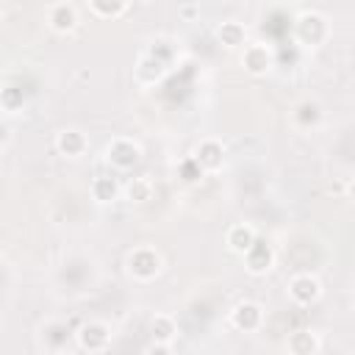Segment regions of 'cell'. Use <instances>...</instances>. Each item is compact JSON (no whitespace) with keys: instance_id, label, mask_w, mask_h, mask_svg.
Returning <instances> with one entry per match:
<instances>
[{"instance_id":"4","label":"cell","mask_w":355,"mask_h":355,"mask_svg":"<svg viewBox=\"0 0 355 355\" xmlns=\"http://www.w3.org/2000/svg\"><path fill=\"white\" fill-rule=\"evenodd\" d=\"M272 261H275V252L263 239H255L252 247L244 252V263L250 275H266L272 269Z\"/></svg>"},{"instance_id":"18","label":"cell","mask_w":355,"mask_h":355,"mask_svg":"<svg viewBox=\"0 0 355 355\" xmlns=\"http://www.w3.org/2000/svg\"><path fill=\"white\" fill-rule=\"evenodd\" d=\"M128 197H130L133 202H147V200H153V183H150L147 178H133L130 186H128Z\"/></svg>"},{"instance_id":"3","label":"cell","mask_w":355,"mask_h":355,"mask_svg":"<svg viewBox=\"0 0 355 355\" xmlns=\"http://www.w3.org/2000/svg\"><path fill=\"white\" fill-rule=\"evenodd\" d=\"M322 294V286L313 275H297L288 280V297L297 302V305H311L316 302Z\"/></svg>"},{"instance_id":"8","label":"cell","mask_w":355,"mask_h":355,"mask_svg":"<svg viewBox=\"0 0 355 355\" xmlns=\"http://www.w3.org/2000/svg\"><path fill=\"white\" fill-rule=\"evenodd\" d=\"M261 319H263V311L255 302H239L233 308V324L239 330H247V333L250 330H258L261 327Z\"/></svg>"},{"instance_id":"19","label":"cell","mask_w":355,"mask_h":355,"mask_svg":"<svg viewBox=\"0 0 355 355\" xmlns=\"http://www.w3.org/2000/svg\"><path fill=\"white\" fill-rule=\"evenodd\" d=\"M0 103H3V108L17 111V108H22L25 94H22V89H19V86H6V89L0 92Z\"/></svg>"},{"instance_id":"23","label":"cell","mask_w":355,"mask_h":355,"mask_svg":"<svg viewBox=\"0 0 355 355\" xmlns=\"http://www.w3.org/2000/svg\"><path fill=\"white\" fill-rule=\"evenodd\" d=\"M144 355H172V349H169L166 344H153V347H150Z\"/></svg>"},{"instance_id":"6","label":"cell","mask_w":355,"mask_h":355,"mask_svg":"<svg viewBox=\"0 0 355 355\" xmlns=\"http://www.w3.org/2000/svg\"><path fill=\"white\" fill-rule=\"evenodd\" d=\"M327 36V25H324V17L319 14H302L300 22H297V39L302 44H319L322 39Z\"/></svg>"},{"instance_id":"9","label":"cell","mask_w":355,"mask_h":355,"mask_svg":"<svg viewBox=\"0 0 355 355\" xmlns=\"http://www.w3.org/2000/svg\"><path fill=\"white\" fill-rule=\"evenodd\" d=\"M197 164L202 166V172H216L219 166H222V161H225V150H222V144L219 141H214V139H208V141H202L200 147H197Z\"/></svg>"},{"instance_id":"5","label":"cell","mask_w":355,"mask_h":355,"mask_svg":"<svg viewBox=\"0 0 355 355\" xmlns=\"http://www.w3.org/2000/svg\"><path fill=\"white\" fill-rule=\"evenodd\" d=\"M78 344L89 352H103L108 344H111V333L103 322H86L80 330H78Z\"/></svg>"},{"instance_id":"1","label":"cell","mask_w":355,"mask_h":355,"mask_svg":"<svg viewBox=\"0 0 355 355\" xmlns=\"http://www.w3.org/2000/svg\"><path fill=\"white\" fill-rule=\"evenodd\" d=\"M128 272L136 280H153L161 272V255L150 247H139L128 255Z\"/></svg>"},{"instance_id":"21","label":"cell","mask_w":355,"mask_h":355,"mask_svg":"<svg viewBox=\"0 0 355 355\" xmlns=\"http://www.w3.org/2000/svg\"><path fill=\"white\" fill-rule=\"evenodd\" d=\"M316 119H319V105H316V103H302V105L297 108V122H300V125L308 128V125H313Z\"/></svg>"},{"instance_id":"20","label":"cell","mask_w":355,"mask_h":355,"mask_svg":"<svg viewBox=\"0 0 355 355\" xmlns=\"http://www.w3.org/2000/svg\"><path fill=\"white\" fill-rule=\"evenodd\" d=\"M202 166L197 164V158L191 155V158H186L183 164H180V178H183V183H200L202 180Z\"/></svg>"},{"instance_id":"2","label":"cell","mask_w":355,"mask_h":355,"mask_svg":"<svg viewBox=\"0 0 355 355\" xmlns=\"http://www.w3.org/2000/svg\"><path fill=\"white\" fill-rule=\"evenodd\" d=\"M105 158H108V164H111L114 169L128 172V169H133V166L139 164L141 150H139V144L130 141V139H114V141L108 144V150H105Z\"/></svg>"},{"instance_id":"12","label":"cell","mask_w":355,"mask_h":355,"mask_svg":"<svg viewBox=\"0 0 355 355\" xmlns=\"http://www.w3.org/2000/svg\"><path fill=\"white\" fill-rule=\"evenodd\" d=\"M255 239H258V236H255V230H252L250 225H233V227L227 230V247H230L233 252H239V255H244V252L252 247Z\"/></svg>"},{"instance_id":"7","label":"cell","mask_w":355,"mask_h":355,"mask_svg":"<svg viewBox=\"0 0 355 355\" xmlns=\"http://www.w3.org/2000/svg\"><path fill=\"white\" fill-rule=\"evenodd\" d=\"M241 64L250 75H263L269 67H272V55L263 44H247L244 47V55H241Z\"/></svg>"},{"instance_id":"16","label":"cell","mask_w":355,"mask_h":355,"mask_svg":"<svg viewBox=\"0 0 355 355\" xmlns=\"http://www.w3.org/2000/svg\"><path fill=\"white\" fill-rule=\"evenodd\" d=\"M116 194H119V186H116L114 178H94V183H92V197H94L97 202H114Z\"/></svg>"},{"instance_id":"24","label":"cell","mask_w":355,"mask_h":355,"mask_svg":"<svg viewBox=\"0 0 355 355\" xmlns=\"http://www.w3.org/2000/svg\"><path fill=\"white\" fill-rule=\"evenodd\" d=\"M3 139H6V128L0 125V141H3Z\"/></svg>"},{"instance_id":"11","label":"cell","mask_w":355,"mask_h":355,"mask_svg":"<svg viewBox=\"0 0 355 355\" xmlns=\"http://www.w3.org/2000/svg\"><path fill=\"white\" fill-rule=\"evenodd\" d=\"M50 25H53V31H58V33L72 31V28L78 25L75 6H69V3H55V6L50 8Z\"/></svg>"},{"instance_id":"17","label":"cell","mask_w":355,"mask_h":355,"mask_svg":"<svg viewBox=\"0 0 355 355\" xmlns=\"http://www.w3.org/2000/svg\"><path fill=\"white\" fill-rule=\"evenodd\" d=\"M136 72H139V78H141L144 83H155V80L164 75V64H161V61H155L153 55H144V58L139 61Z\"/></svg>"},{"instance_id":"10","label":"cell","mask_w":355,"mask_h":355,"mask_svg":"<svg viewBox=\"0 0 355 355\" xmlns=\"http://www.w3.org/2000/svg\"><path fill=\"white\" fill-rule=\"evenodd\" d=\"M55 147H58L61 155H67V158H78V155L86 153L89 141H86V136H83L80 130H61L58 139H55Z\"/></svg>"},{"instance_id":"22","label":"cell","mask_w":355,"mask_h":355,"mask_svg":"<svg viewBox=\"0 0 355 355\" xmlns=\"http://www.w3.org/2000/svg\"><path fill=\"white\" fill-rule=\"evenodd\" d=\"M128 6L125 3H103V0H94L92 3V11L94 14H103V17H116V14H122Z\"/></svg>"},{"instance_id":"13","label":"cell","mask_w":355,"mask_h":355,"mask_svg":"<svg viewBox=\"0 0 355 355\" xmlns=\"http://www.w3.org/2000/svg\"><path fill=\"white\" fill-rule=\"evenodd\" d=\"M319 349V338L311 330H294L288 336V352L291 355H316Z\"/></svg>"},{"instance_id":"14","label":"cell","mask_w":355,"mask_h":355,"mask_svg":"<svg viewBox=\"0 0 355 355\" xmlns=\"http://www.w3.org/2000/svg\"><path fill=\"white\" fill-rule=\"evenodd\" d=\"M175 336H178V324H175V319L172 316H166V313H158L155 319H153V338H155V344H172L175 341Z\"/></svg>"},{"instance_id":"15","label":"cell","mask_w":355,"mask_h":355,"mask_svg":"<svg viewBox=\"0 0 355 355\" xmlns=\"http://www.w3.org/2000/svg\"><path fill=\"white\" fill-rule=\"evenodd\" d=\"M216 36H219V42L225 47H241L247 42V31H244L241 22H222L219 31H216Z\"/></svg>"}]
</instances>
